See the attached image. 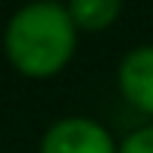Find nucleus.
I'll list each match as a JSON object with an SVG mask.
<instances>
[{
  "instance_id": "obj_1",
  "label": "nucleus",
  "mask_w": 153,
  "mask_h": 153,
  "mask_svg": "<svg viewBox=\"0 0 153 153\" xmlns=\"http://www.w3.org/2000/svg\"><path fill=\"white\" fill-rule=\"evenodd\" d=\"M78 50V28L66 3L31 0L19 6L3 28L6 62L34 81L56 78Z\"/></svg>"
},
{
  "instance_id": "obj_2",
  "label": "nucleus",
  "mask_w": 153,
  "mask_h": 153,
  "mask_svg": "<svg viewBox=\"0 0 153 153\" xmlns=\"http://www.w3.org/2000/svg\"><path fill=\"white\" fill-rule=\"evenodd\" d=\"M38 153H119V141L91 116H62L47 125Z\"/></svg>"
},
{
  "instance_id": "obj_3",
  "label": "nucleus",
  "mask_w": 153,
  "mask_h": 153,
  "mask_svg": "<svg viewBox=\"0 0 153 153\" xmlns=\"http://www.w3.org/2000/svg\"><path fill=\"white\" fill-rule=\"evenodd\" d=\"M116 88L131 109L153 119V44H141L119 59Z\"/></svg>"
},
{
  "instance_id": "obj_4",
  "label": "nucleus",
  "mask_w": 153,
  "mask_h": 153,
  "mask_svg": "<svg viewBox=\"0 0 153 153\" xmlns=\"http://www.w3.org/2000/svg\"><path fill=\"white\" fill-rule=\"evenodd\" d=\"M125 0H66V10L78 31H106L119 22Z\"/></svg>"
},
{
  "instance_id": "obj_5",
  "label": "nucleus",
  "mask_w": 153,
  "mask_h": 153,
  "mask_svg": "<svg viewBox=\"0 0 153 153\" xmlns=\"http://www.w3.org/2000/svg\"><path fill=\"white\" fill-rule=\"evenodd\" d=\"M119 153H153V122L134 128L128 137L119 141Z\"/></svg>"
},
{
  "instance_id": "obj_6",
  "label": "nucleus",
  "mask_w": 153,
  "mask_h": 153,
  "mask_svg": "<svg viewBox=\"0 0 153 153\" xmlns=\"http://www.w3.org/2000/svg\"><path fill=\"white\" fill-rule=\"evenodd\" d=\"M56 3H59V0H56Z\"/></svg>"
}]
</instances>
